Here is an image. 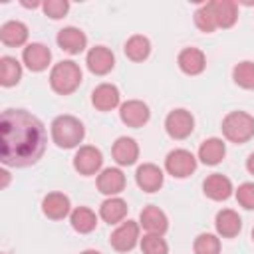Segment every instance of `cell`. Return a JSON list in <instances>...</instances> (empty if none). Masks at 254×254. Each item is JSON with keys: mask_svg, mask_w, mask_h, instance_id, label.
Wrapping results in <instances>:
<instances>
[{"mask_svg": "<svg viewBox=\"0 0 254 254\" xmlns=\"http://www.w3.org/2000/svg\"><path fill=\"white\" fill-rule=\"evenodd\" d=\"M0 133L2 163L8 167L34 165L46 151L44 123L24 109H6L0 119Z\"/></svg>", "mask_w": 254, "mask_h": 254, "instance_id": "cell-1", "label": "cell"}, {"mask_svg": "<svg viewBox=\"0 0 254 254\" xmlns=\"http://www.w3.org/2000/svg\"><path fill=\"white\" fill-rule=\"evenodd\" d=\"M83 123L73 115H60L52 121V139L62 149H73L83 141Z\"/></svg>", "mask_w": 254, "mask_h": 254, "instance_id": "cell-2", "label": "cell"}, {"mask_svg": "<svg viewBox=\"0 0 254 254\" xmlns=\"http://www.w3.org/2000/svg\"><path fill=\"white\" fill-rule=\"evenodd\" d=\"M81 83V69L75 62L71 60H64L58 62L52 71H50V85L56 93L60 95H69L73 93Z\"/></svg>", "mask_w": 254, "mask_h": 254, "instance_id": "cell-3", "label": "cell"}, {"mask_svg": "<svg viewBox=\"0 0 254 254\" xmlns=\"http://www.w3.org/2000/svg\"><path fill=\"white\" fill-rule=\"evenodd\" d=\"M222 133L232 143H246L254 137V117L246 111H232L222 119Z\"/></svg>", "mask_w": 254, "mask_h": 254, "instance_id": "cell-4", "label": "cell"}, {"mask_svg": "<svg viewBox=\"0 0 254 254\" xmlns=\"http://www.w3.org/2000/svg\"><path fill=\"white\" fill-rule=\"evenodd\" d=\"M165 169L169 175H173L175 179H187L194 173L196 169V159L190 151L187 149H175L167 155L165 159Z\"/></svg>", "mask_w": 254, "mask_h": 254, "instance_id": "cell-5", "label": "cell"}, {"mask_svg": "<svg viewBox=\"0 0 254 254\" xmlns=\"http://www.w3.org/2000/svg\"><path fill=\"white\" fill-rule=\"evenodd\" d=\"M165 129L173 139H187L194 129V119L187 109H175L165 119Z\"/></svg>", "mask_w": 254, "mask_h": 254, "instance_id": "cell-6", "label": "cell"}, {"mask_svg": "<svg viewBox=\"0 0 254 254\" xmlns=\"http://www.w3.org/2000/svg\"><path fill=\"white\" fill-rule=\"evenodd\" d=\"M103 165V155L99 149L91 147V145H83L77 149L75 157H73V167L79 175L83 177H89V175H95Z\"/></svg>", "mask_w": 254, "mask_h": 254, "instance_id": "cell-7", "label": "cell"}, {"mask_svg": "<svg viewBox=\"0 0 254 254\" xmlns=\"http://www.w3.org/2000/svg\"><path fill=\"white\" fill-rule=\"evenodd\" d=\"M139 240V224L133 222V220H125L121 222L113 232H111V246L117 250V252H129L135 248Z\"/></svg>", "mask_w": 254, "mask_h": 254, "instance_id": "cell-8", "label": "cell"}, {"mask_svg": "<svg viewBox=\"0 0 254 254\" xmlns=\"http://www.w3.org/2000/svg\"><path fill=\"white\" fill-rule=\"evenodd\" d=\"M119 117L127 127H143L149 121L151 111H149L147 103H143L139 99H129L119 107Z\"/></svg>", "mask_w": 254, "mask_h": 254, "instance_id": "cell-9", "label": "cell"}, {"mask_svg": "<svg viewBox=\"0 0 254 254\" xmlns=\"http://www.w3.org/2000/svg\"><path fill=\"white\" fill-rule=\"evenodd\" d=\"M85 64L89 67L91 73L95 75H105L113 69L115 65V58H113V52L105 46H95L87 52V58H85Z\"/></svg>", "mask_w": 254, "mask_h": 254, "instance_id": "cell-10", "label": "cell"}, {"mask_svg": "<svg viewBox=\"0 0 254 254\" xmlns=\"http://www.w3.org/2000/svg\"><path fill=\"white\" fill-rule=\"evenodd\" d=\"M22 60L30 71H44L52 62V52L44 44H28L22 52Z\"/></svg>", "mask_w": 254, "mask_h": 254, "instance_id": "cell-11", "label": "cell"}, {"mask_svg": "<svg viewBox=\"0 0 254 254\" xmlns=\"http://www.w3.org/2000/svg\"><path fill=\"white\" fill-rule=\"evenodd\" d=\"M139 222L141 226L147 230V234H165L167 228H169V220H167V214L159 208V206H145L141 210V216H139Z\"/></svg>", "mask_w": 254, "mask_h": 254, "instance_id": "cell-12", "label": "cell"}, {"mask_svg": "<svg viewBox=\"0 0 254 254\" xmlns=\"http://www.w3.org/2000/svg\"><path fill=\"white\" fill-rule=\"evenodd\" d=\"M163 171L157 167V165H153V163H145V165H141L139 169H137V173H135V181H137V185H139V189H143L145 192H155V190H159L161 187H163Z\"/></svg>", "mask_w": 254, "mask_h": 254, "instance_id": "cell-13", "label": "cell"}, {"mask_svg": "<svg viewBox=\"0 0 254 254\" xmlns=\"http://www.w3.org/2000/svg\"><path fill=\"white\" fill-rule=\"evenodd\" d=\"M97 189H99V192H103L107 196L119 194L125 189V175H123V171H119L115 167L103 169L99 173V177H97Z\"/></svg>", "mask_w": 254, "mask_h": 254, "instance_id": "cell-14", "label": "cell"}, {"mask_svg": "<svg viewBox=\"0 0 254 254\" xmlns=\"http://www.w3.org/2000/svg\"><path fill=\"white\" fill-rule=\"evenodd\" d=\"M202 190L212 200H226L232 194V183H230L228 177H224L220 173H212L204 179Z\"/></svg>", "mask_w": 254, "mask_h": 254, "instance_id": "cell-15", "label": "cell"}, {"mask_svg": "<svg viewBox=\"0 0 254 254\" xmlns=\"http://www.w3.org/2000/svg\"><path fill=\"white\" fill-rule=\"evenodd\" d=\"M58 46L67 54H79L87 46V38L79 28L67 26L58 32Z\"/></svg>", "mask_w": 254, "mask_h": 254, "instance_id": "cell-16", "label": "cell"}, {"mask_svg": "<svg viewBox=\"0 0 254 254\" xmlns=\"http://www.w3.org/2000/svg\"><path fill=\"white\" fill-rule=\"evenodd\" d=\"M119 99H121L119 89L115 85H111V83H101L91 93V103L99 111H111V109H115L119 105Z\"/></svg>", "mask_w": 254, "mask_h": 254, "instance_id": "cell-17", "label": "cell"}, {"mask_svg": "<svg viewBox=\"0 0 254 254\" xmlns=\"http://www.w3.org/2000/svg\"><path fill=\"white\" fill-rule=\"evenodd\" d=\"M42 210L52 220H62L69 214V198L64 192H50L42 200Z\"/></svg>", "mask_w": 254, "mask_h": 254, "instance_id": "cell-18", "label": "cell"}, {"mask_svg": "<svg viewBox=\"0 0 254 254\" xmlns=\"http://www.w3.org/2000/svg\"><path fill=\"white\" fill-rule=\"evenodd\" d=\"M177 64L181 67V71H185L187 75H198L204 67H206V58L200 50L196 48H185L179 58H177Z\"/></svg>", "mask_w": 254, "mask_h": 254, "instance_id": "cell-19", "label": "cell"}, {"mask_svg": "<svg viewBox=\"0 0 254 254\" xmlns=\"http://www.w3.org/2000/svg\"><path fill=\"white\" fill-rule=\"evenodd\" d=\"M214 226H216V232L224 238H234L240 228H242V220L238 216V212H234L232 208H222L216 212V218H214Z\"/></svg>", "mask_w": 254, "mask_h": 254, "instance_id": "cell-20", "label": "cell"}, {"mask_svg": "<svg viewBox=\"0 0 254 254\" xmlns=\"http://www.w3.org/2000/svg\"><path fill=\"white\" fill-rule=\"evenodd\" d=\"M113 159L117 161V165H133L137 159H139V145L135 139L131 137H119L115 143H113Z\"/></svg>", "mask_w": 254, "mask_h": 254, "instance_id": "cell-21", "label": "cell"}, {"mask_svg": "<svg viewBox=\"0 0 254 254\" xmlns=\"http://www.w3.org/2000/svg\"><path fill=\"white\" fill-rule=\"evenodd\" d=\"M0 40H2L4 46H12V48L26 44V40H28V28H26V24L24 22H18V20H10V22L2 24V28H0Z\"/></svg>", "mask_w": 254, "mask_h": 254, "instance_id": "cell-22", "label": "cell"}, {"mask_svg": "<svg viewBox=\"0 0 254 254\" xmlns=\"http://www.w3.org/2000/svg\"><path fill=\"white\" fill-rule=\"evenodd\" d=\"M224 155H226V145L218 137H210L202 141V145L198 147V159L204 165H218L224 159Z\"/></svg>", "mask_w": 254, "mask_h": 254, "instance_id": "cell-23", "label": "cell"}, {"mask_svg": "<svg viewBox=\"0 0 254 254\" xmlns=\"http://www.w3.org/2000/svg\"><path fill=\"white\" fill-rule=\"evenodd\" d=\"M99 216L109 222V224H117L123 222V218L127 216V202L119 196H109L107 200L101 202L99 206Z\"/></svg>", "mask_w": 254, "mask_h": 254, "instance_id": "cell-24", "label": "cell"}, {"mask_svg": "<svg viewBox=\"0 0 254 254\" xmlns=\"http://www.w3.org/2000/svg\"><path fill=\"white\" fill-rule=\"evenodd\" d=\"M210 6H212L218 28H230L236 24L238 10H236V4L232 0H212Z\"/></svg>", "mask_w": 254, "mask_h": 254, "instance_id": "cell-25", "label": "cell"}, {"mask_svg": "<svg viewBox=\"0 0 254 254\" xmlns=\"http://www.w3.org/2000/svg\"><path fill=\"white\" fill-rule=\"evenodd\" d=\"M22 77V65L16 58L12 56H4L0 58V83L4 87H12L20 81Z\"/></svg>", "mask_w": 254, "mask_h": 254, "instance_id": "cell-26", "label": "cell"}, {"mask_svg": "<svg viewBox=\"0 0 254 254\" xmlns=\"http://www.w3.org/2000/svg\"><path fill=\"white\" fill-rule=\"evenodd\" d=\"M69 222H71V228H73L75 232L87 234V232H91V230L95 228L97 216H95L93 210H89V208H85V206H79V208H75V210L69 214Z\"/></svg>", "mask_w": 254, "mask_h": 254, "instance_id": "cell-27", "label": "cell"}, {"mask_svg": "<svg viewBox=\"0 0 254 254\" xmlns=\"http://www.w3.org/2000/svg\"><path fill=\"white\" fill-rule=\"evenodd\" d=\"M125 56L131 60V62H143L149 58L151 54V42L145 38V36H131L127 42H125Z\"/></svg>", "mask_w": 254, "mask_h": 254, "instance_id": "cell-28", "label": "cell"}, {"mask_svg": "<svg viewBox=\"0 0 254 254\" xmlns=\"http://www.w3.org/2000/svg\"><path fill=\"white\" fill-rule=\"evenodd\" d=\"M234 83L244 89H254V62H240L232 69Z\"/></svg>", "mask_w": 254, "mask_h": 254, "instance_id": "cell-29", "label": "cell"}, {"mask_svg": "<svg viewBox=\"0 0 254 254\" xmlns=\"http://www.w3.org/2000/svg\"><path fill=\"white\" fill-rule=\"evenodd\" d=\"M194 24H196V28H198L200 32H206V34H210V32H214V30L218 28L210 2L202 4V6L194 12Z\"/></svg>", "mask_w": 254, "mask_h": 254, "instance_id": "cell-30", "label": "cell"}, {"mask_svg": "<svg viewBox=\"0 0 254 254\" xmlns=\"http://www.w3.org/2000/svg\"><path fill=\"white\" fill-rule=\"evenodd\" d=\"M192 250H194V254H218L220 252V240L214 234L202 232L194 238Z\"/></svg>", "mask_w": 254, "mask_h": 254, "instance_id": "cell-31", "label": "cell"}, {"mask_svg": "<svg viewBox=\"0 0 254 254\" xmlns=\"http://www.w3.org/2000/svg\"><path fill=\"white\" fill-rule=\"evenodd\" d=\"M141 250L143 254H167L169 246L161 234H145L141 238Z\"/></svg>", "mask_w": 254, "mask_h": 254, "instance_id": "cell-32", "label": "cell"}, {"mask_svg": "<svg viewBox=\"0 0 254 254\" xmlns=\"http://www.w3.org/2000/svg\"><path fill=\"white\" fill-rule=\"evenodd\" d=\"M42 8H44L46 16H50L52 20H60V18H64L67 14L69 4L65 0H48V2L42 4Z\"/></svg>", "mask_w": 254, "mask_h": 254, "instance_id": "cell-33", "label": "cell"}, {"mask_svg": "<svg viewBox=\"0 0 254 254\" xmlns=\"http://www.w3.org/2000/svg\"><path fill=\"white\" fill-rule=\"evenodd\" d=\"M236 200L240 206L254 210V183H242L236 190Z\"/></svg>", "mask_w": 254, "mask_h": 254, "instance_id": "cell-34", "label": "cell"}, {"mask_svg": "<svg viewBox=\"0 0 254 254\" xmlns=\"http://www.w3.org/2000/svg\"><path fill=\"white\" fill-rule=\"evenodd\" d=\"M246 169H248V173H250V175H254V153L246 159Z\"/></svg>", "mask_w": 254, "mask_h": 254, "instance_id": "cell-35", "label": "cell"}, {"mask_svg": "<svg viewBox=\"0 0 254 254\" xmlns=\"http://www.w3.org/2000/svg\"><path fill=\"white\" fill-rule=\"evenodd\" d=\"M0 175H2V189H6L8 181H10V173L8 171H0Z\"/></svg>", "mask_w": 254, "mask_h": 254, "instance_id": "cell-36", "label": "cell"}, {"mask_svg": "<svg viewBox=\"0 0 254 254\" xmlns=\"http://www.w3.org/2000/svg\"><path fill=\"white\" fill-rule=\"evenodd\" d=\"M81 254H101V252H97V250H83Z\"/></svg>", "mask_w": 254, "mask_h": 254, "instance_id": "cell-37", "label": "cell"}, {"mask_svg": "<svg viewBox=\"0 0 254 254\" xmlns=\"http://www.w3.org/2000/svg\"><path fill=\"white\" fill-rule=\"evenodd\" d=\"M252 238H254V228H252Z\"/></svg>", "mask_w": 254, "mask_h": 254, "instance_id": "cell-38", "label": "cell"}]
</instances>
